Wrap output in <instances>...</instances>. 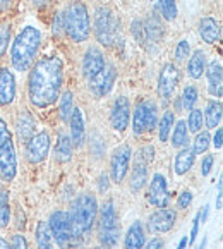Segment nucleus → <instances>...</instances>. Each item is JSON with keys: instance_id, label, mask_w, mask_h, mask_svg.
Returning <instances> with one entry per match:
<instances>
[{"instance_id": "nucleus-1", "label": "nucleus", "mask_w": 223, "mask_h": 249, "mask_svg": "<svg viewBox=\"0 0 223 249\" xmlns=\"http://www.w3.org/2000/svg\"><path fill=\"white\" fill-rule=\"evenodd\" d=\"M64 62L59 57H43L33 66L28 79V96L36 108H48L60 98Z\"/></svg>"}, {"instance_id": "nucleus-2", "label": "nucleus", "mask_w": 223, "mask_h": 249, "mask_svg": "<svg viewBox=\"0 0 223 249\" xmlns=\"http://www.w3.org/2000/svg\"><path fill=\"white\" fill-rule=\"evenodd\" d=\"M41 43V33L34 26H24L14 38L11 48V62L12 67L19 72L28 71L34 62L38 48Z\"/></svg>"}, {"instance_id": "nucleus-3", "label": "nucleus", "mask_w": 223, "mask_h": 249, "mask_svg": "<svg viewBox=\"0 0 223 249\" xmlns=\"http://www.w3.org/2000/svg\"><path fill=\"white\" fill-rule=\"evenodd\" d=\"M98 216V201L89 193H83L76 198L70 208L69 218L72 227V241H83L89 231L93 229Z\"/></svg>"}, {"instance_id": "nucleus-4", "label": "nucleus", "mask_w": 223, "mask_h": 249, "mask_svg": "<svg viewBox=\"0 0 223 249\" xmlns=\"http://www.w3.org/2000/svg\"><path fill=\"white\" fill-rule=\"evenodd\" d=\"M64 30H66L67 36L72 41H86L91 33V21H89V12L83 2L79 0H72L66 7L62 16Z\"/></svg>"}, {"instance_id": "nucleus-5", "label": "nucleus", "mask_w": 223, "mask_h": 249, "mask_svg": "<svg viewBox=\"0 0 223 249\" xmlns=\"http://www.w3.org/2000/svg\"><path fill=\"white\" fill-rule=\"evenodd\" d=\"M16 174H17V158H16L14 141L7 124L0 117V179L11 182L14 180Z\"/></svg>"}, {"instance_id": "nucleus-6", "label": "nucleus", "mask_w": 223, "mask_h": 249, "mask_svg": "<svg viewBox=\"0 0 223 249\" xmlns=\"http://www.w3.org/2000/svg\"><path fill=\"white\" fill-rule=\"evenodd\" d=\"M95 35L98 41L106 47H112L120 36V21L108 7H98L95 11Z\"/></svg>"}, {"instance_id": "nucleus-7", "label": "nucleus", "mask_w": 223, "mask_h": 249, "mask_svg": "<svg viewBox=\"0 0 223 249\" xmlns=\"http://www.w3.org/2000/svg\"><path fill=\"white\" fill-rule=\"evenodd\" d=\"M120 235V224H119L117 212L112 199L103 203L100 208V242L105 249H114Z\"/></svg>"}, {"instance_id": "nucleus-8", "label": "nucleus", "mask_w": 223, "mask_h": 249, "mask_svg": "<svg viewBox=\"0 0 223 249\" xmlns=\"http://www.w3.org/2000/svg\"><path fill=\"white\" fill-rule=\"evenodd\" d=\"M158 124V108L156 103L151 100H141L136 105L132 114V131L134 134H146L153 131Z\"/></svg>"}, {"instance_id": "nucleus-9", "label": "nucleus", "mask_w": 223, "mask_h": 249, "mask_svg": "<svg viewBox=\"0 0 223 249\" xmlns=\"http://www.w3.org/2000/svg\"><path fill=\"white\" fill-rule=\"evenodd\" d=\"M50 227L51 237L59 244L60 249H69L72 244V227H70V218L67 212H53L50 220L47 222Z\"/></svg>"}, {"instance_id": "nucleus-10", "label": "nucleus", "mask_w": 223, "mask_h": 249, "mask_svg": "<svg viewBox=\"0 0 223 249\" xmlns=\"http://www.w3.org/2000/svg\"><path fill=\"white\" fill-rule=\"evenodd\" d=\"M50 153V134L47 131H40L31 136V140L26 143V157L31 163H41L47 160Z\"/></svg>"}, {"instance_id": "nucleus-11", "label": "nucleus", "mask_w": 223, "mask_h": 249, "mask_svg": "<svg viewBox=\"0 0 223 249\" xmlns=\"http://www.w3.org/2000/svg\"><path fill=\"white\" fill-rule=\"evenodd\" d=\"M131 157H132L131 148L125 146V144H122V146L114 150L112 158H110V176H112V180L115 184H120L125 179V176L129 172Z\"/></svg>"}, {"instance_id": "nucleus-12", "label": "nucleus", "mask_w": 223, "mask_h": 249, "mask_svg": "<svg viewBox=\"0 0 223 249\" xmlns=\"http://www.w3.org/2000/svg\"><path fill=\"white\" fill-rule=\"evenodd\" d=\"M179 79H180L179 69L173 64H165L160 72V77H158V95H160V98L165 103L169 102L173 93H175Z\"/></svg>"}, {"instance_id": "nucleus-13", "label": "nucleus", "mask_w": 223, "mask_h": 249, "mask_svg": "<svg viewBox=\"0 0 223 249\" xmlns=\"http://www.w3.org/2000/svg\"><path fill=\"white\" fill-rule=\"evenodd\" d=\"M177 220V213L170 208H161L151 213L148 218V231L151 234H165L173 229Z\"/></svg>"}, {"instance_id": "nucleus-14", "label": "nucleus", "mask_w": 223, "mask_h": 249, "mask_svg": "<svg viewBox=\"0 0 223 249\" xmlns=\"http://www.w3.org/2000/svg\"><path fill=\"white\" fill-rule=\"evenodd\" d=\"M110 124L115 131L122 132L131 124V103L125 96H119L110 112Z\"/></svg>"}, {"instance_id": "nucleus-15", "label": "nucleus", "mask_w": 223, "mask_h": 249, "mask_svg": "<svg viewBox=\"0 0 223 249\" xmlns=\"http://www.w3.org/2000/svg\"><path fill=\"white\" fill-rule=\"evenodd\" d=\"M148 201L156 206V208H167V205H169L170 201L169 186H167V179L161 174H154L153 179H151Z\"/></svg>"}, {"instance_id": "nucleus-16", "label": "nucleus", "mask_w": 223, "mask_h": 249, "mask_svg": "<svg viewBox=\"0 0 223 249\" xmlns=\"http://www.w3.org/2000/svg\"><path fill=\"white\" fill-rule=\"evenodd\" d=\"M115 77L117 72L112 66H105L100 74H96L93 79H89V89L95 93L96 96H105L110 93V89L114 88Z\"/></svg>"}, {"instance_id": "nucleus-17", "label": "nucleus", "mask_w": 223, "mask_h": 249, "mask_svg": "<svg viewBox=\"0 0 223 249\" xmlns=\"http://www.w3.org/2000/svg\"><path fill=\"white\" fill-rule=\"evenodd\" d=\"M105 66H106V62H105V57H103L102 50L96 47H89L85 53V59H83V74H85L88 79H93L96 74L102 72Z\"/></svg>"}, {"instance_id": "nucleus-18", "label": "nucleus", "mask_w": 223, "mask_h": 249, "mask_svg": "<svg viewBox=\"0 0 223 249\" xmlns=\"http://www.w3.org/2000/svg\"><path fill=\"white\" fill-rule=\"evenodd\" d=\"M70 125V141H72V146L81 148L85 144L86 138V125H85V114L81 108H74L72 114L69 119Z\"/></svg>"}, {"instance_id": "nucleus-19", "label": "nucleus", "mask_w": 223, "mask_h": 249, "mask_svg": "<svg viewBox=\"0 0 223 249\" xmlns=\"http://www.w3.org/2000/svg\"><path fill=\"white\" fill-rule=\"evenodd\" d=\"M16 98V77L7 67L0 69V105H11Z\"/></svg>"}, {"instance_id": "nucleus-20", "label": "nucleus", "mask_w": 223, "mask_h": 249, "mask_svg": "<svg viewBox=\"0 0 223 249\" xmlns=\"http://www.w3.org/2000/svg\"><path fill=\"white\" fill-rule=\"evenodd\" d=\"M206 76H208V91L215 98H222L223 95V69L218 60H213L206 67Z\"/></svg>"}, {"instance_id": "nucleus-21", "label": "nucleus", "mask_w": 223, "mask_h": 249, "mask_svg": "<svg viewBox=\"0 0 223 249\" xmlns=\"http://www.w3.org/2000/svg\"><path fill=\"white\" fill-rule=\"evenodd\" d=\"M144 242H146V231L143 222H134L125 234L124 249H143Z\"/></svg>"}, {"instance_id": "nucleus-22", "label": "nucleus", "mask_w": 223, "mask_h": 249, "mask_svg": "<svg viewBox=\"0 0 223 249\" xmlns=\"http://www.w3.org/2000/svg\"><path fill=\"white\" fill-rule=\"evenodd\" d=\"M34 119L28 110H22L21 114L17 115L16 121V131H17V138L21 140V143H28L31 140V136L34 134Z\"/></svg>"}, {"instance_id": "nucleus-23", "label": "nucleus", "mask_w": 223, "mask_h": 249, "mask_svg": "<svg viewBox=\"0 0 223 249\" xmlns=\"http://www.w3.org/2000/svg\"><path fill=\"white\" fill-rule=\"evenodd\" d=\"M199 35H201L203 41L208 45H213L218 41L220 38V26L213 18H203L199 22Z\"/></svg>"}, {"instance_id": "nucleus-24", "label": "nucleus", "mask_w": 223, "mask_h": 249, "mask_svg": "<svg viewBox=\"0 0 223 249\" xmlns=\"http://www.w3.org/2000/svg\"><path fill=\"white\" fill-rule=\"evenodd\" d=\"M194 158H196V155L192 153L190 148H182V150L177 153L175 161H173V172H175L177 176H186L190 170V167L194 165Z\"/></svg>"}, {"instance_id": "nucleus-25", "label": "nucleus", "mask_w": 223, "mask_h": 249, "mask_svg": "<svg viewBox=\"0 0 223 249\" xmlns=\"http://www.w3.org/2000/svg\"><path fill=\"white\" fill-rule=\"evenodd\" d=\"M206 71V57L205 52L196 50L189 57V62H187V74H189L192 79H199V77L205 74Z\"/></svg>"}, {"instance_id": "nucleus-26", "label": "nucleus", "mask_w": 223, "mask_h": 249, "mask_svg": "<svg viewBox=\"0 0 223 249\" xmlns=\"http://www.w3.org/2000/svg\"><path fill=\"white\" fill-rule=\"evenodd\" d=\"M72 141H70L69 136L66 134H59V138H57V143H55V158H57V161H60V163H66V161H69L70 158H72Z\"/></svg>"}, {"instance_id": "nucleus-27", "label": "nucleus", "mask_w": 223, "mask_h": 249, "mask_svg": "<svg viewBox=\"0 0 223 249\" xmlns=\"http://www.w3.org/2000/svg\"><path fill=\"white\" fill-rule=\"evenodd\" d=\"M203 117H205L206 127L215 129L222 122V103L218 100H211V102L206 105V110L203 112Z\"/></svg>"}, {"instance_id": "nucleus-28", "label": "nucleus", "mask_w": 223, "mask_h": 249, "mask_svg": "<svg viewBox=\"0 0 223 249\" xmlns=\"http://www.w3.org/2000/svg\"><path fill=\"white\" fill-rule=\"evenodd\" d=\"M36 246L38 249H53V237H51L50 227H48L47 222H40L36 225Z\"/></svg>"}, {"instance_id": "nucleus-29", "label": "nucleus", "mask_w": 223, "mask_h": 249, "mask_svg": "<svg viewBox=\"0 0 223 249\" xmlns=\"http://www.w3.org/2000/svg\"><path fill=\"white\" fill-rule=\"evenodd\" d=\"M148 180V167L146 163H136L132 169V177H131V189L134 193L141 191L144 187Z\"/></svg>"}, {"instance_id": "nucleus-30", "label": "nucleus", "mask_w": 223, "mask_h": 249, "mask_svg": "<svg viewBox=\"0 0 223 249\" xmlns=\"http://www.w3.org/2000/svg\"><path fill=\"white\" fill-rule=\"evenodd\" d=\"M173 124H175V114L170 112V110H167V112L161 115L160 124H156L158 125V136H160L161 143H165V141L169 140L170 132H172V129H173Z\"/></svg>"}, {"instance_id": "nucleus-31", "label": "nucleus", "mask_w": 223, "mask_h": 249, "mask_svg": "<svg viewBox=\"0 0 223 249\" xmlns=\"http://www.w3.org/2000/svg\"><path fill=\"white\" fill-rule=\"evenodd\" d=\"M187 140H189V129H187L186 121H179L173 127L172 134V146L173 148H186Z\"/></svg>"}, {"instance_id": "nucleus-32", "label": "nucleus", "mask_w": 223, "mask_h": 249, "mask_svg": "<svg viewBox=\"0 0 223 249\" xmlns=\"http://www.w3.org/2000/svg\"><path fill=\"white\" fill-rule=\"evenodd\" d=\"M74 110V98L70 91H64V95H60V117L64 122H69L70 114Z\"/></svg>"}, {"instance_id": "nucleus-33", "label": "nucleus", "mask_w": 223, "mask_h": 249, "mask_svg": "<svg viewBox=\"0 0 223 249\" xmlns=\"http://www.w3.org/2000/svg\"><path fill=\"white\" fill-rule=\"evenodd\" d=\"M196 102H198V89L194 88V86H186L182 91V96H180L182 107L187 112H190L194 108V105H196Z\"/></svg>"}, {"instance_id": "nucleus-34", "label": "nucleus", "mask_w": 223, "mask_h": 249, "mask_svg": "<svg viewBox=\"0 0 223 249\" xmlns=\"http://www.w3.org/2000/svg\"><path fill=\"white\" fill-rule=\"evenodd\" d=\"M196 140H194V144H192V153L194 155H201V153H206V150L209 148V143H211V136L208 132H196Z\"/></svg>"}, {"instance_id": "nucleus-35", "label": "nucleus", "mask_w": 223, "mask_h": 249, "mask_svg": "<svg viewBox=\"0 0 223 249\" xmlns=\"http://www.w3.org/2000/svg\"><path fill=\"white\" fill-rule=\"evenodd\" d=\"M158 9L167 21H173L177 18V2L175 0H158Z\"/></svg>"}, {"instance_id": "nucleus-36", "label": "nucleus", "mask_w": 223, "mask_h": 249, "mask_svg": "<svg viewBox=\"0 0 223 249\" xmlns=\"http://www.w3.org/2000/svg\"><path fill=\"white\" fill-rule=\"evenodd\" d=\"M187 125H189V131L190 132H199L203 127V124H205V117H203V112L198 108H192L190 110V114H189V119H187L186 122Z\"/></svg>"}, {"instance_id": "nucleus-37", "label": "nucleus", "mask_w": 223, "mask_h": 249, "mask_svg": "<svg viewBox=\"0 0 223 249\" xmlns=\"http://www.w3.org/2000/svg\"><path fill=\"white\" fill-rule=\"evenodd\" d=\"M9 40H11V26L2 24L0 26V57L5 53L9 47Z\"/></svg>"}, {"instance_id": "nucleus-38", "label": "nucleus", "mask_w": 223, "mask_h": 249, "mask_svg": "<svg viewBox=\"0 0 223 249\" xmlns=\"http://www.w3.org/2000/svg\"><path fill=\"white\" fill-rule=\"evenodd\" d=\"M189 55H190V43L187 40H180L175 48V59L179 60V62H182Z\"/></svg>"}, {"instance_id": "nucleus-39", "label": "nucleus", "mask_w": 223, "mask_h": 249, "mask_svg": "<svg viewBox=\"0 0 223 249\" xmlns=\"http://www.w3.org/2000/svg\"><path fill=\"white\" fill-rule=\"evenodd\" d=\"M190 203H192V193H190V191H182L179 195V198H177V206L186 210Z\"/></svg>"}, {"instance_id": "nucleus-40", "label": "nucleus", "mask_w": 223, "mask_h": 249, "mask_svg": "<svg viewBox=\"0 0 223 249\" xmlns=\"http://www.w3.org/2000/svg\"><path fill=\"white\" fill-rule=\"evenodd\" d=\"M11 249H28V242H26L24 235L21 234H14L11 239Z\"/></svg>"}, {"instance_id": "nucleus-41", "label": "nucleus", "mask_w": 223, "mask_h": 249, "mask_svg": "<svg viewBox=\"0 0 223 249\" xmlns=\"http://www.w3.org/2000/svg\"><path fill=\"white\" fill-rule=\"evenodd\" d=\"M139 158L143 163H150L151 160L154 158V148L153 146H144L139 150Z\"/></svg>"}, {"instance_id": "nucleus-42", "label": "nucleus", "mask_w": 223, "mask_h": 249, "mask_svg": "<svg viewBox=\"0 0 223 249\" xmlns=\"http://www.w3.org/2000/svg\"><path fill=\"white\" fill-rule=\"evenodd\" d=\"M213 163H215V158H213V155H206L205 160H203V165H201V176L206 177L209 172H211Z\"/></svg>"}, {"instance_id": "nucleus-43", "label": "nucleus", "mask_w": 223, "mask_h": 249, "mask_svg": "<svg viewBox=\"0 0 223 249\" xmlns=\"http://www.w3.org/2000/svg\"><path fill=\"white\" fill-rule=\"evenodd\" d=\"M163 241H161L160 237H153L151 241H148V242H144V246H143V249H163Z\"/></svg>"}, {"instance_id": "nucleus-44", "label": "nucleus", "mask_w": 223, "mask_h": 249, "mask_svg": "<svg viewBox=\"0 0 223 249\" xmlns=\"http://www.w3.org/2000/svg\"><path fill=\"white\" fill-rule=\"evenodd\" d=\"M0 208H9V193L0 184Z\"/></svg>"}, {"instance_id": "nucleus-45", "label": "nucleus", "mask_w": 223, "mask_h": 249, "mask_svg": "<svg viewBox=\"0 0 223 249\" xmlns=\"http://www.w3.org/2000/svg\"><path fill=\"white\" fill-rule=\"evenodd\" d=\"M199 215L194 218V224H192V231H190V237H189V244H192L194 241H196V237H198V229H199Z\"/></svg>"}, {"instance_id": "nucleus-46", "label": "nucleus", "mask_w": 223, "mask_h": 249, "mask_svg": "<svg viewBox=\"0 0 223 249\" xmlns=\"http://www.w3.org/2000/svg\"><path fill=\"white\" fill-rule=\"evenodd\" d=\"M222 138H223V131L218 127V129H216V132H215V138H213V144H215L216 150H222V146H223Z\"/></svg>"}, {"instance_id": "nucleus-47", "label": "nucleus", "mask_w": 223, "mask_h": 249, "mask_svg": "<svg viewBox=\"0 0 223 249\" xmlns=\"http://www.w3.org/2000/svg\"><path fill=\"white\" fill-rule=\"evenodd\" d=\"M223 205V182H222V177L218 180V196H216V208L222 210Z\"/></svg>"}, {"instance_id": "nucleus-48", "label": "nucleus", "mask_w": 223, "mask_h": 249, "mask_svg": "<svg viewBox=\"0 0 223 249\" xmlns=\"http://www.w3.org/2000/svg\"><path fill=\"white\" fill-rule=\"evenodd\" d=\"M98 189L102 191V193H105L106 189H108V177L105 176V174H102L98 179Z\"/></svg>"}, {"instance_id": "nucleus-49", "label": "nucleus", "mask_w": 223, "mask_h": 249, "mask_svg": "<svg viewBox=\"0 0 223 249\" xmlns=\"http://www.w3.org/2000/svg\"><path fill=\"white\" fill-rule=\"evenodd\" d=\"M187 244H189V239H187V235H186V237H182V239H180V242H179V248H177V249H186V248H187Z\"/></svg>"}, {"instance_id": "nucleus-50", "label": "nucleus", "mask_w": 223, "mask_h": 249, "mask_svg": "<svg viewBox=\"0 0 223 249\" xmlns=\"http://www.w3.org/2000/svg\"><path fill=\"white\" fill-rule=\"evenodd\" d=\"M0 249H11V246H9V242L5 241V239L0 237Z\"/></svg>"}, {"instance_id": "nucleus-51", "label": "nucleus", "mask_w": 223, "mask_h": 249, "mask_svg": "<svg viewBox=\"0 0 223 249\" xmlns=\"http://www.w3.org/2000/svg\"><path fill=\"white\" fill-rule=\"evenodd\" d=\"M205 246H206V239H203L201 246H199V248H198V249H205Z\"/></svg>"}, {"instance_id": "nucleus-52", "label": "nucleus", "mask_w": 223, "mask_h": 249, "mask_svg": "<svg viewBox=\"0 0 223 249\" xmlns=\"http://www.w3.org/2000/svg\"><path fill=\"white\" fill-rule=\"evenodd\" d=\"M2 4H11V0H0Z\"/></svg>"}, {"instance_id": "nucleus-53", "label": "nucleus", "mask_w": 223, "mask_h": 249, "mask_svg": "<svg viewBox=\"0 0 223 249\" xmlns=\"http://www.w3.org/2000/svg\"><path fill=\"white\" fill-rule=\"evenodd\" d=\"M95 249H102V248H95Z\"/></svg>"}, {"instance_id": "nucleus-54", "label": "nucleus", "mask_w": 223, "mask_h": 249, "mask_svg": "<svg viewBox=\"0 0 223 249\" xmlns=\"http://www.w3.org/2000/svg\"><path fill=\"white\" fill-rule=\"evenodd\" d=\"M151 2H154V0H151Z\"/></svg>"}]
</instances>
